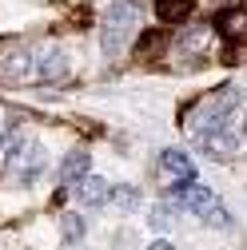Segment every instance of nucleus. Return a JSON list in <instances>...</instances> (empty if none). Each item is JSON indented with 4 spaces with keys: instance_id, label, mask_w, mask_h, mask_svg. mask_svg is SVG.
<instances>
[{
    "instance_id": "obj_1",
    "label": "nucleus",
    "mask_w": 247,
    "mask_h": 250,
    "mask_svg": "<svg viewBox=\"0 0 247 250\" xmlns=\"http://www.w3.org/2000/svg\"><path fill=\"white\" fill-rule=\"evenodd\" d=\"M243 104V91L235 83H223V87H211L207 96H199L188 111H183V127L192 135L199 131H211V127H223V119Z\"/></svg>"
},
{
    "instance_id": "obj_2",
    "label": "nucleus",
    "mask_w": 247,
    "mask_h": 250,
    "mask_svg": "<svg viewBox=\"0 0 247 250\" xmlns=\"http://www.w3.org/2000/svg\"><path fill=\"white\" fill-rule=\"evenodd\" d=\"M132 32H136V8L120 0V4H112L104 12V20H100V48H104V56L120 60L124 52H128Z\"/></svg>"
},
{
    "instance_id": "obj_3",
    "label": "nucleus",
    "mask_w": 247,
    "mask_h": 250,
    "mask_svg": "<svg viewBox=\"0 0 247 250\" xmlns=\"http://www.w3.org/2000/svg\"><path fill=\"white\" fill-rule=\"evenodd\" d=\"M44 167H48V159H44V147L40 143H16L4 155V171L12 175L16 187H32L44 175Z\"/></svg>"
},
{
    "instance_id": "obj_4",
    "label": "nucleus",
    "mask_w": 247,
    "mask_h": 250,
    "mask_svg": "<svg viewBox=\"0 0 247 250\" xmlns=\"http://www.w3.org/2000/svg\"><path fill=\"white\" fill-rule=\"evenodd\" d=\"M64 76H68V56L60 48H44L40 56H32L24 64V80L32 83H60Z\"/></svg>"
},
{
    "instance_id": "obj_5",
    "label": "nucleus",
    "mask_w": 247,
    "mask_h": 250,
    "mask_svg": "<svg viewBox=\"0 0 247 250\" xmlns=\"http://www.w3.org/2000/svg\"><path fill=\"white\" fill-rule=\"evenodd\" d=\"M196 143L211 155V159H235V151H239V135L227 131V127H211V131H199Z\"/></svg>"
},
{
    "instance_id": "obj_6",
    "label": "nucleus",
    "mask_w": 247,
    "mask_h": 250,
    "mask_svg": "<svg viewBox=\"0 0 247 250\" xmlns=\"http://www.w3.org/2000/svg\"><path fill=\"white\" fill-rule=\"evenodd\" d=\"M160 167H164L175 183H196V159H192L188 151H179V147L160 151Z\"/></svg>"
},
{
    "instance_id": "obj_7",
    "label": "nucleus",
    "mask_w": 247,
    "mask_h": 250,
    "mask_svg": "<svg viewBox=\"0 0 247 250\" xmlns=\"http://www.w3.org/2000/svg\"><path fill=\"white\" fill-rule=\"evenodd\" d=\"M88 167H92V155H88L84 147L68 151L64 163H60V187H76V183H84V179H88Z\"/></svg>"
},
{
    "instance_id": "obj_8",
    "label": "nucleus",
    "mask_w": 247,
    "mask_h": 250,
    "mask_svg": "<svg viewBox=\"0 0 247 250\" xmlns=\"http://www.w3.org/2000/svg\"><path fill=\"white\" fill-rule=\"evenodd\" d=\"M76 195H80L84 207H104V203L112 199V183L100 179V175H88L84 183H76Z\"/></svg>"
},
{
    "instance_id": "obj_9",
    "label": "nucleus",
    "mask_w": 247,
    "mask_h": 250,
    "mask_svg": "<svg viewBox=\"0 0 247 250\" xmlns=\"http://www.w3.org/2000/svg\"><path fill=\"white\" fill-rule=\"evenodd\" d=\"M196 8V0H156V16L164 24H179V20H188Z\"/></svg>"
},
{
    "instance_id": "obj_10",
    "label": "nucleus",
    "mask_w": 247,
    "mask_h": 250,
    "mask_svg": "<svg viewBox=\"0 0 247 250\" xmlns=\"http://www.w3.org/2000/svg\"><path fill=\"white\" fill-rule=\"evenodd\" d=\"M215 28H220L223 36H243V28H247V8L220 12V16H215Z\"/></svg>"
},
{
    "instance_id": "obj_11",
    "label": "nucleus",
    "mask_w": 247,
    "mask_h": 250,
    "mask_svg": "<svg viewBox=\"0 0 247 250\" xmlns=\"http://www.w3.org/2000/svg\"><path fill=\"white\" fill-rule=\"evenodd\" d=\"M84 218L80 214H64V218H60V238H64V242H80L84 238Z\"/></svg>"
},
{
    "instance_id": "obj_12",
    "label": "nucleus",
    "mask_w": 247,
    "mask_h": 250,
    "mask_svg": "<svg viewBox=\"0 0 247 250\" xmlns=\"http://www.w3.org/2000/svg\"><path fill=\"white\" fill-rule=\"evenodd\" d=\"M112 203L120 210H136L140 207V187H112Z\"/></svg>"
},
{
    "instance_id": "obj_13",
    "label": "nucleus",
    "mask_w": 247,
    "mask_h": 250,
    "mask_svg": "<svg viewBox=\"0 0 247 250\" xmlns=\"http://www.w3.org/2000/svg\"><path fill=\"white\" fill-rule=\"evenodd\" d=\"M203 218H207V227H215V230H231V227H235V223H231V214H227V207H220V203H215Z\"/></svg>"
},
{
    "instance_id": "obj_14",
    "label": "nucleus",
    "mask_w": 247,
    "mask_h": 250,
    "mask_svg": "<svg viewBox=\"0 0 247 250\" xmlns=\"http://www.w3.org/2000/svg\"><path fill=\"white\" fill-rule=\"evenodd\" d=\"M148 223H151V230H168V227L175 223V218H172V207H151V218H148Z\"/></svg>"
},
{
    "instance_id": "obj_15",
    "label": "nucleus",
    "mask_w": 247,
    "mask_h": 250,
    "mask_svg": "<svg viewBox=\"0 0 247 250\" xmlns=\"http://www.w3.org/2000/svg\"><path fill=\"white\" fill-rule=\"evenodd\" d=\"M160 40H164V36H160V32H156V28H151V32H148V36H144V40H140V44H136V56H148V52H151V48H156V44H160Z\"/></svg>"
},
{
    "instance_id": "obj_16",
    "label": "nucleus",
    "mask_w": 247,
    "mask_h": 250,
    "mask_svg": "<svg viewBox=\"0 0 247 250\" xmlns=\"http://www.w3.org/2000/svg\"><path fill=\"white\" fill-rule=\"evenodd\" d=\"M148 250H175V246H172V242H168V238H156V242H151V246H148Z\"/></svg>"
},
{
    "instance_id": "obj_17",
    "label": "nucleus",
    "mask_w": 247,
    "mask_h": 250,
    "mask_svg": "<svg viewBox=\"0 0 247 250\" xmlns=\"http://www.w3.org/2000/svg\"><path fill=\"white\" fill-rule=\"evenodd\" d=\"M243 135H247V123H243Z\"/></svg>"
}]
</instances>
